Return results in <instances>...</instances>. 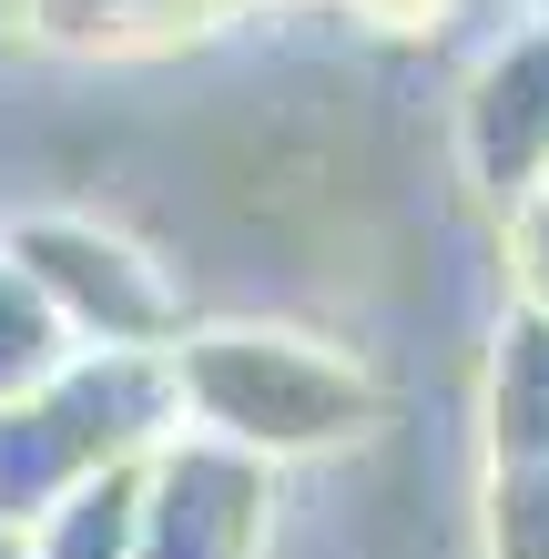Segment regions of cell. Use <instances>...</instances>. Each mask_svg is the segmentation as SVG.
<instances>
[{"label":"cell","instance_id":"cell-8","mask_svg":"<svg viewBox=\"0 0 549 559\" xmlns=\"http://www.w3.org/2000/svg\"><path fill=\"white\" fill-rule=\"evenodd\" d=\"M21 559H133V468L82 478L41 530H21Z\"/></svg>","mask_w":549,"mask_h":559},{"label":"cell","instance_id":"cell-14","mask_svg":"<svg viewBox=\"0 0 549 559\" xmlns=\"http://www.w3.org/2000/svg\"><path fill=\"white\" fill-rule=\"evenodd\" d=\"M529 11H539V21H549V0H529Z\"/></svg>","mask_w":549,"mask_h":559},{"label":"cell","instance_id":"cell-5","mask_svg":"<svg viewBox=\"0 0 549 559\" xmlns=\"http://www.w3.org/2000/svg\"><path fill=\"white\" fill-rule=\"evenodd\" d=\"M478 468H549V316L499 306L478 346Z\"/></svg>","mask_w":549,"mask_h":559},{"label":"cell","instance_id":"cell-9","mask_svg":"<svg viewBox=\"0 0 549 559\" xmlns=\"http://www.w3.org/2000/svg\"><path fill=\"white\" fill-rule=\"evenodd\" d=\"M72 356V336L51 325V306L31 295L11 265H0V407H21V397H41L51 367Z\"/></svg>","mask_w":549,"mask_h":559},{"label":"cell","instance_id":"cell-11","mask_svg":"<svg viewBox=\"0 0 549 559\" xmlns=\"http://www.w3.org/2000/svg\"><path fill=\"white\" fill-rule=\"evenodd\" d=\"M499 254H509V306L549 316V183L529 193L520 214H499Z\"/></svg>","mask_w":549,"mask_h":559},{"label":"cell","instance_id":"cell-4","mask_svg":"<svg viewBox=\"0 0 549 559\" xmlns=\"http://www.w3.org/2000/svg\"><path fill=\"white\" fill-rule=\"evenodd\" d=\"M458 174L489 214H520L549 183V21L509 11V31H489L458 82Z\"/></svg>","mask_w":549,"mask_h":559},{"label":"cell","instance_id":"cell-7","mask_svg":"<svg viewBox=\"0 0 549 559\" xmlns=\"http://www.w3.org/2000/svg\"><path fill=\"white\" fill-rule=\"evenodd\" d=\"M82 478H103V468L72 448V427H61L41 397L0 407V530H41Z\"/></svg>","mask_w":549,"mask_h":559},{"label":"cell","instance_id":"cell-13","mask_svg":"<svg viewBox=\"0 0 549 559\" xmlns=\"http://www.w3.org/2000/svg\"><path fill=\"white\" fill-rule=\"evenodd\" d=\"M0 559H21V530H0Z\"/></svg>","mask_w":549,"mask_h":559},{"label":"cell","instance_id":"cell-15","mask_svg":"<svg viewBox=\"0 0 549 559\" xmlns=\"http://www.w3.org/2000/svg\"><path fill=\"white\" fill-rule=\"evenodd\" d=\"M244 11H265V0H244Z\"/></svg>","mask_w":549,"mask_h":559},{"label":"cell","instance_id":"cell-10","mask_svg":"<svg viewBox=\"0 0 549 559\" xmlns=\"http://www.w3.org/2000/svg\"><path fill=\"white\" fill-rule=\"evenodd\" d=\"M478 559H549V468H478Z\"/></svg>","mask_w":549,"mask_h":559},{"label":"cell","instance_id":"cell-3","mask_svg":"<svg viewBox=\"0 0 549 559\" xmlns=\"http://www.w3.org/2000/svg\"><path fill=\"white\" fill-rule=\"evenodd\" d=\"M275 478L265 457L174 427L133 468V559H275Z\"/></svg>","mask_w":549,"mask_h":559},{"label":"cell","instance_id":"cell-2","mask_svg":"<svg viewBox=\"0 0 549 559\" xmlns=\"http://www.w3.org/2000/svg\"><path fill=\"white\" fill-rule=\"evenodd\" d=\"M0 265L51 306L72 346H174L183 336V275L153 245H133L103 214H21L0 224Z\"/></svg>","mask_w":549,"mask_h":559},{"label":"cell","instance_id":"cell-1","mask_svg":"<svg viewBox=\"0 0 549 559\" xmlns=\"http://www.w3.org/2000/svg\"><path fill=\"white\" fill-rule=\"evenodd\" d=\"M174 397L183 427L214 448H244L265 468H306V457H336L377 427V367L336 336H306V325H183L174 336Z\"/></svg>","mask_w":549,"mask_h":559},{"label":"cell","instance_id":"cell-6","mask_svg":"<svg viewBox=\"0 0 549 559\" xmlns=\"http://www.w3.org/2000/svg\"><path fill=\"white\" fill-rule=\"evenodd\" d=\"M224 21H244V0H31L21 41H51L72 61H153Z\"/></svg>","mask_w":549,"mask_h":559},{"label":"cell","instance_id":"cell-12","mask_svg":"<svg viewBox=\"0 0 549 559\" xmlns=\"http://www.w3.org/2000/svg\"><path fill=\"white\" fill-rule=\"evenodd\" d=\"M31 21V0H0V31H21Z\"/></svg>","mask_w":549,"mask_h":559}]
</instances>
